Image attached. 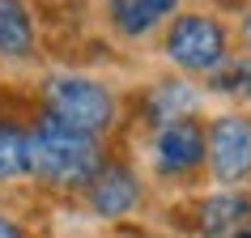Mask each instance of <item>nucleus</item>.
Listing matches in <instances>:
<instances>
[{
  "label": "nucleus",
  "mask_w": 251,
  "mask_h": 238,
  "mask_svg": "<svg viewBox=\"0 0 251 238\" xmlns=\"http://www.w3.org/2000/svg\"><path fill=\"white\" fill-rule=\"evenodd\" d=\"M26 174L51 187H85L102 166L98 136H85L51 115H39V123L26 132Z\"/></svg>",
  "instance_id": "f257e3e1"
},
{
  "label": "nucleus",
  "mask_w": 251,
  "mask_h": 238,
  "mask_svg": "<svg viewBox=\"0 0 251 238\" xmlns=\"http://www.w3.org/2000/svg\"><path fill=\"white\" fill-rule=\"evenodd\" d=\"M43 115L60 119L85 136H98L115 123V98L102 81L81 77V72H60V77H47L43 85Z\"/></svg>",
  "instance_id": "f03ea898"
},
{
  "label": "nucleus",
  "mask_w": 251,
  "mask_h": 238,
  "mask_svg": "<svg viewBox=\"0 0 251 238\" xmlns=\"http://www.w3.org/2000/svg\"><path fill=\"white\" fill-rule=\"evenodd\" d=\"M162 51L183 72H213L230 55V34L209 13H183L171 22L166 39H162Z\"/></svg>",
  "instance_id": "7ed1b4c3"
},
{
  "label": "nucleus",
  "mask_w": 251,
  "mask_h": 238,
  "mask_svg": "<svg viewBox=\"0 0 251 238\" xmlns=\"http://www.w3.org/2000/svg\"><path fill=\"white\" fill-rule=\"evenodd\" d=\"M204 158L222 183L251 179V115H217L204 132Z\"/></svg>",
  "instance_id": "20e7f679"
},
{
  "label": "nucleus",
  "mask_w": 251,
  "mask_h": 238,
  "mask_svg": "<svg viewBox=\"0 0 251 238\" xmlns=\"http://www.w3.org/2000/svg\"><path fill=\"white\" fill-rule=\"evenodd\" d=\"M85 200H90V209L98 217H128L136 209V200H141V179L128 162H102L94 179L85 183Z\"/></svg>",
  "instance_id": "39448f33"
},
{
  "label": "nucleus",
  "mask_w": 251,
  "mask_h": 238,
  "mask_svg": "<svg viewBox=\"0 0 251 238\" xmlns=\"http://www.w3.org/2000/svg\"><path fill=\"white\" fill-rule=\"evenodd\" d=\"M153 162L162 174H192L204 162V128L196 119H175L153 136Z\"/></svg>",
  "instance_id": "423d86ee"
},
{
  "label": "nucleus",
  "mask_w": 251,
  "mask_h": 238,
  "mask_svg": "<svg viewBox=\"0 0 251 238\" xmlns=\"http://www.w3.org/2000/svg\"><path fill=\"white\" fill-rule=\"evenodd\" d=\"M196 230L204 238H234L251 230V196L247 191H217L196 204Z\"/></svg>",
  "instance_id": "0eeeda50"
},
{
  "label": "nucleus",
  "mask_w": 251,
  "mask_h": 238,
  "mask_svg": "<svg viewBox=\"0 0 251 238\" xmlns=\"http://www.w3.org/2000/svg\"><path fill=\"white\" fill-rule=\"evenodd\" d=\"M196 102L200 98H196V90H192L187 81H158V85L145 94L141 111H145V119L153 123V128H166V123H175V119H192Z\"/></svg>",
  "instance_id": "6e6552de"
},
{
  "label": "nucleus",
  "mask_w": 251,
  "mask_h": 238,
  "mask_svg": "<svg viewBox=\"0 0 251 238\" xmlns=\"http://www.w3.org/2000/svg\"><path fill=\"white\" fill-rule=\"evenodd\" d=\"M34 51V22L22 0H0V55L22 60Z\"/></svg>",
  "instance_id": "1a4fd4ad"
},
{
  "label": "nucleus",
  "mask_w": 251,
  "mask_h": 238,
  "mask_svg": "<svg viewBox=\"0 0 251 238\" xmlns=\"http://www.w3.org/2000/svg\"><path fill=\"white\" fill-rule=\"evenodd\" d=\"M111 26L124 34V39H141L162 22V9L158 0H111Z\"/></svg>",
  "instance_id": "9d476101"
},
{
  "label": "nucleus",
  "mask_w": 251,
  "mask_h": 238,
  "mask_svg": "<svg viewBox=\"0 0 251 238\" xmlns=\"http://www.w3.org/2000/svg\"><path fill=\"white\" fill-rule=\"evenodd\" d=\"M30 166H26V132L9 123V119H0V183L4 179H22Z\"/></svg>",
  "instance_id": "9b49d317"
},
{
  "label": "nucleus",
  "mask_w": 251,
  "mask_h": 238,
  "mask_svg": "<svg viewBox=\"0 0 251 238\" xmlns=\"http://www.w3.org/2000/svg\"><path fill=\"white\" fill-rule=\"evenodd\" d=\"M251 77V60H238V55H226L222 64L209 72V90L213 94H243Z\"/></svg>",
  "instance_id": "f8f14e48"
},
{
  "label": "nucleus",
  "mask_w": 251,
  "mask_h": 238,
  "mask_svg": "<svg viewBox=\"0 0 251 238\" xmlns=\"http://www.w3.org/2000/svg\"><path fill=\"white\" fill-rule=\"evenodd\" d=\"M0 238H26V230H22L13 217H4V213H0Z\"/></svg>",
  "instance_id": "ddd939ff"
},
{
  "label": "nucleus",
  "mask_w": 251,
  "mask_h": 238,
  "mask_svg": "<svg viewBox=\"0 0 251 238\" xmlns=\"http://www.w3.org/2000/svg\"><path fill=\"white\" fill-rule=\"evenodd\" d=\"M243 43L251 47V9H247V17H243Z\"/></svg>",
  "instance_id": "4468645a"
},
{
  "label": "nucleus",
  "mask_w": 251,
  "mask_h": 238,
  "mask_svg": "<svg viewBox=\"0 0 251 238\" xmlns=\"http://www.w3.org/2000/svg\"><path fill=\"white\" fill-rule=\"evenodd\" d=\"M175 4H179V0H158V9H162V17H166V13H175Z\"/></svg>",
  "instance_id": "2eb2a0df"
},
{
  "label": "nucleus",
  "mask_w": 251,
  "mask_h": 238,
  "mask_svg": "<svg viewBox=\"0 0 251 238\" xmlns=\"http://www.w3.org/2000/svg\"><path fill=\"white\" fill-rule=\"evenodd\" d=\"M234 238H251V230H238V234H234Z\"/></svg>",
  "instance_id": "dca6fc26"
},
{
  "label": "nucleus",
  "mask_w": 251,
  "mask_h": 238,
  "mask_svg": "<svg viewBox=\"0 0 251 238\" xmlns=\"http://www.w3.org/2000/svg\"><path fill=\"white\" fill-rule=\"evenodd\" d=\"M243 94H247V98H251V77H247V85H243Z\"/></svg>",
  "instance_id": "f3484780"
},
{
  "label": "nucleus",
  "mask_w": 251,
  "mask_h": 238,
  "mask_svg": "<svg viewBox=\"0 0 251 238\" xmlns=\"http://www.w3.org/2000/svg\"><path fill=\"white\" fill-rule=\"evenodd\" d=\"M141 238H162V234H141Z\"/></svg>",
  "instance_id": "a211bd4d"
}]
</instances>
